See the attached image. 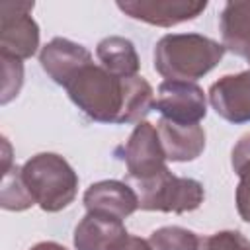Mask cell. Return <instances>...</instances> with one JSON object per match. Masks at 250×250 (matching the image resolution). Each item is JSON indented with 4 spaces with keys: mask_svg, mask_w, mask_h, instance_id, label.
Listing matches in <instances>:
<instances>
[{
    "mask_svg": "<svg viewBox=\"0 0 250 250\" xmlns=\"http://www.w3.org/2000/svg\"><path fill=\"white\" fill-rule=\"evenodd\" d=\"M113 250H152L150 242L141 238V236H135V234H127Z\"/></svg>",
    "mask_w": 250,
    "mask_h": 250,
    "instance_id": "21",
    "label": "cell"
},
{
    "mask_svg": "<svg viewBox=\"0 0 250 250\" xmlns=\"http://www.w3.org/2000/svg\"><path fill=\"white\" fill-rule=\"evenodd\" d=\"M115 156L125 162L127 176L135 182L148 180L168 168V158L162 148L158 131L148 121H141L135 125L129 139L115 148Z\"/></svg>",
    "mask_w": 250,
    "mask_h": 250,
    "instance_id": "5",
    "label": "cell"
},
{
    "mask_svg": "<svg viewBox=\"0 0 250 250\" xmlns=\"http://www.w3.org/2000/svg\"><path fill=\"white\" fill-rule=\"evenodd\" d=\"M84 207L88 213L105 215L111 219H127L139 209V195L133 188L119 180H102L84 191Z\"/></svg>",
    "mask_w": 250,
    "mask_h": 250,
    "instance_id": "10",
    "label": "cell"
},
{
    "mask_svg": "<svg viewBox=\"0 0 250 250\" xmlns=\"http://www.w3.org/2000/svg\"><path fill=\"white\" fill-rule=\"evenodd\" d=\"M156 131L166 158L172 162H191L205 150V131L199 123L180 125L160 117L156 123Z\"/></svg>",
    "mask_w": 250,
    "mask_h": 250,
    "instance_id": "12",
    "label": "cell"
},
{
    "mask_svg": "<svg viewBox=\"0 0 250 250\" xmlns=\"http://www.w3.org/2000/svg\"><path fill=\"white\" fill-rule=\"evenodd\" d=\"M127 229L123 221L98 213H86L74 229L76 250H113L125 236Z\"/></svg>",
    "mask_w": 250,
    "mask_h": 250,
    "instance_id": "13",
    "label": "cell"
},
{
    "mask_svg": "<svg viewBox=\"0 0 250 250\" xmlns=\"http://www.w3.org/2000/svg\"><path fill=\"white\" fill-rule=\"evenodd\" d=\"M23 182L43 211L57 213L68 207L78 193V174L57 152H39L21 166Z\"/></svg>",
    "mask_w": 250,
    "mask_h": 250,
    "instance_id": "3",
    "label": "cell"
},
{
    "mask_svg": "<svg viewBox=\"0 0 250 250\" xmlns=\"http://www.w3.org/2000/svg\"><path fill=\"white\" fill-rule=\"evenodd\" d=\"M96 57L107 72L119 78L137 76L139 66H141L135 45L129 39L119 37V35L104 37L96 47Z\"/></svg>",
    "mask_w": 250,
    "mask_h": 250,
    "instance_id": "15",
    "label": "cell"
},
{
    "mask_svg": "<svg viewBox=\"0 0 250 250\" xmlns=\"http://www.w3.org/2000/svg\"><path fill=\"white\" fill-rule=\"evenodd\" d=\"M219 21L223 47L244 59L250 53V0L227 2Z\"/></svg>",
    "mask_w": 250,
    "mask_h": 250,
    "instance_id": "14",
    "label": "cell"
},
{
    "mask_svg": "<svg viewBox=\"0 0 250 250\" xmlns=\"http://www.w3.org/2000/svg\"><path fill=\"white\" fill-rule=\"evenodd\" d=\"M64 90L86 117L109 125L141 123L156 102L146 78H119L94 62L80 68Z\"/></svg>",
    "mask_w": 250,
    "mask_h": 250,
    "instance_id": "1",
    "label": "cell"
},
{
    "mask_svg": "<svg viewBox=\"0 0 250 250\" xmlns=\"http://www.w3.org/2000/svg\"><path fill=\"white\" fill-rule=\"evenodd\" d=\"M156 111L168 121L180 125H197L207 115V98L195 82L164 80L158 86L154 102Z\"/></svg>",
    "mask_w": 250,
    "mask_h": 250,
    "instance_id": "7",
    "label": "cell"
},
{
    "mask_svg": "<svg viewBox=\"0 0 250 250\" xmlns=\"http://www.w3.org/2000/svg\"><path fill=\"white\" fill-rule=\"evenodd\" d=\"M33 2L0 4V55L29 59L39 49V25L31 18Z\"/></svg>",
    "mask_w": 250,
    "mask_h": 250,
    "instance_id": "6",
    "label": "cell"
},
{
    "mask_svg": "<svg viewBox=\"0 0 250 250\" xmlns=\"http://www.w3.org/2000/svg\"><path fill=\"white\" fill-rule=\"evenodd\" d=\"M199 250H250V240L238 230H219L201 236Z\"/></svg>",
    "mask_w": 250,
    "mask_h": 250,
    "instance_id": "20",
    "label": "cell"
},
{
    "mask_svg": "<svg viewBox=\"0 0 250 250\" xmlns=\"http://www.w3.org/2000/svg\"><path fill=\"white\" fill-rule=\"evenodd\" d=\"M152 250H199L201 236L184 227H160L150 232Z\"/></svg>",
    "mask_w": 250,
    "mask_h": 250,
    "instance_id": "18",
    "label": "cell"
},
{
    "mask_svg": "<svg viewBox=\"0 0 250 250\" xmlns=\"http://www.w3.org/2000/svg\"><path fill=\"white\" fill-rule=\"evenodd\" d=\"M230 164L238 176L236 186V211L242 221L250 223V133L242 135L232 146Z\"/></svg>",
    "mask_w": 250,
    "mask_h": 250,
    "instance_id": "16",
    "label": "cell"
},
{
    "mask_svg": "<svg viewBox=\"0 0 250 250\" xmlns=\"http://www.w3.org/2000/svg\"><path fill=\"white\" fill-rule=\"evenodd\" d=\"M39 62L49 74V78H53V82L64 88L80 68L94 61L92 53L84 45L64 37H55L41 49Z\"/></svg>",
    "mask_w": 250,
    "mask_h": 250,
    "instance_id": "11",
    "label": "cell"
},
{
    "mask_svg": "<svg viewBox=\"0 0 250 250\" xmlns=\"http://www.w3.org/2000/svg\"><path fill=\"white\" fill-rule=\"evenodd\" d=\"M0 64H2V96H0V104L6 105L21 90L23 64H21L20 59L8 57V55H0Z\"/></svg>",
    "mask_w": 250,
    "mask_h": 250,
    "instance_id": "19",
    "label": "cell"
},
{
    "mask_svg": "<svg viewBox=\"0 0 250 250\" xmlns=\"http://www.w3.org/2000/svg\"><path fill=\"white\" fill-rule=\"evenodd\" d=\"M244 59H246V61H248V64H250V53H248V55H246Z\"/></svg>",
    "mask_w": 250,
    "mask_h": 250,
    "instance_id": "23",
    "label": "cell"
},
{
    "mask_svg": "<svg viewBox=\"0 0 250 250\" xmlns=\"http://www.w3.org/2000/svg\"><path fill=\"white\" fill-rule=\"evenodd\" d=\"M0 205L6 211H25L31 205H35L20 166H12L10 170L4 172L2 180V189H0Z\"/></svg>",
    "mask_w": 250,
    "mask_h": 250,
    "instance_id": "17",
    "label": "cell"
},
{
    "mask_svg": "<svg viewBox=\"0 0 250 250\" xmlns=\"http://www.w3.org/2000/svg\"><path fill=\"white\" fill-rule=\"evenodd\" d=\"M209 104L229 123H250V68L238 74H225L213 82Z\"/></svg>",
    "mask_w": 250,
    "mask_h": 250,
    "instance_id": "9",
    "label": "cell"
},
{
    "mask_svg": "<svg viewBox=\"0 0 250 250\" xmlns=\"http://www.w3.org/2000/svg\"><path fill=\"white\" fill-rule=\"evenodd\" d=\"M139 189V209L143 211H162V213H189L195 211L203 199V184L193 178L174 176L168 168L156 176L137 182Z\"/></svg>",
    "mask_w": 250,
    "mask_h": 250,
    "instance_id": "4",
    "label": "cell"
},
{
    "mask_svg": "<svg viewBox=\"0 0 250 250\" xmlns=\"http://www.w3.org/2000/svg\"><path fill=\"white\" fill-rule=\"evenodd\" d=\"M117 8L131 20L158 27L191 21L207 8L205 0H119Z\"/></svg>",
    "mask_w": 250,
    "mask_h": 250,
    "instance_id": "8",
    "label": "cell"
},
{
    "mask_svg": "<svg viewBox=\"0 0 250 250\" xmlns=\"http://www.w3.org/2000/svg\"><path fill=\"white\" fill-rule=\"evenodd\" d=\"M223 43L199 33H168L154 47V70L166 80L195 82L225 57Z\"/></svg>",
    "mask_w": 250,
    "mask_h": 250,
    "instance_id": "2",
    "label": "cell"
},
{
    "mask_svg": "<svg viewBox=\"0 0 250 250\" xmlns=\"http://www.w3.org/2000/svg\"><path fill=\"white\" fill-rule=\"evenodd\" d=\"M29 250H68V248L62 246V244H59V242L45 240V242H37V244H33Z\"/></svg>",
    "mask_w": 250,
    "mask_h": 250,
    "instance_id": "22",
    "label": "cell"
}]
</instances>
